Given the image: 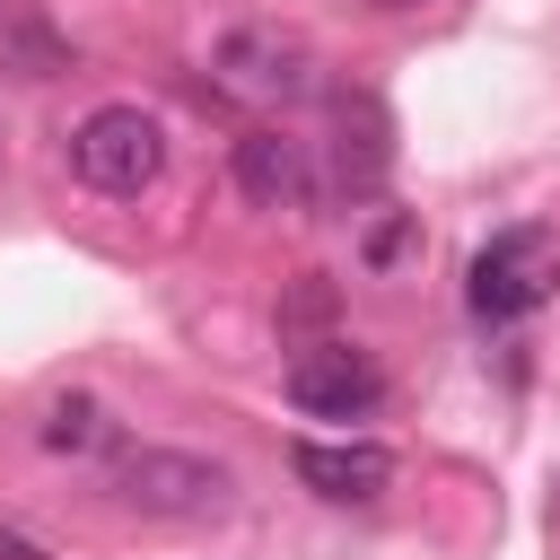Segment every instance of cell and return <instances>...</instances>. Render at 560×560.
<instances>
[{
    "instance_id": "cell-1",
    "label": "cell",
    "mask_w": 560,
    "mask_h": 560,
    "mask_svg": "<svg viewBox=\"0 0 560 560\" xmlns=\"http://www.w3.org/2000/svg\"><path fill=\"white\" fill-rule=\"evenodd\" d=\"M70 175L105 201H131L166 175V122L149 105H96L79 131H70Z\"/></svg>"
},
{
    "instance_id": "cell-2",
    "label": "cell",
    "mask_w": 560,
    "mask_h": 560,
    "mask_svg": "<svg viewBox=\"0 0 560 560\" xmlns=\"http://www.w3.org/2000/svg\"><path fill=\"white\" fill-rule=\"evenodd\" d=\"M210 88L228 105H254V114H280L298 96H315V52L289 35V26H228L210 44Z\"/></svg>"
},
{
    "instance_id": "cell-3",
    "label": "cell",
    "mask_w": 560,
    "mask_h": 560,
    "mask_svg": "<svg viewBox=\"0 0 560 560\" xmlns=\"http://www.w3.org/2000/svg\"><path fill=\"white\" fill-rule=\"evenodd\" d=\"M551 289H560V245H551V228H499V236L472 254V271H464L472 324H525L534 306H551Z\"/></svg>"
},
{
    "instance_id": "cell-4",
    "label": "cell",
    "mask_w": 560,
    "mask_h": 560,
    "mask_svg": "<svg viewBox=\"0 0 560 560\" xmlns=\"http://www.w3.org/2000/svg\"><path fill=\"white\" fill-rule=\"evenodd\" d=\"M114 490H122V508H140V516H210L236 481H228L219 455H192V446H131V455L114 464Z\"/></svg>"
},
{
    "instance_id": "cell-5",
    "label": "cell",
    "mask_w": 560,
    "mask_h": 560,
    "mask_svg": "<svg viewBox=\"0 0 560 560\" xmlns=\"http://www.w3.org/2000/svg\"><path fill=\"white\" fill-rule=\"evenodd\" d=\"M280 385H289V402H298L306 420H368V411L385 402L376 359L350 350V341H315V350H298Z\"/></svg>"
},
{
    "instance_id": "cell-6",
    "label": "cell",
    "mask_w": 560,
    "mask_h": 560,
    "mask_svg": "<svg viewBox=\"0 0 560 560\" xmlns=\"http://www.w3.org/2000/svg\"><path fill=\"white\" fill-rule=\"evenodd\" d=\"M289 472H298L315 499H341V508H359V499H376V490L394 481V455H385V446H368V438H341V446H324V438H298V446H289Z\"/></svg>"
},
{
    "instance_id": "cell-7",
    "label": "cell",
    "mask_w": 560,
    "mask_h": 560,
    "mask_svg": "<svg viewBox=\"0 0 560 560\" xmlns=\"http://www.w3.org/2000/svg\"><path fill=\"white\" fill-rule=\"evenodd\" d=\"M236 184H245L262 210H280V201L306 192V149H298L289 131H245V140H236Z\"/></svg>"
},
{
    "instance_id": "cell-8",
    "label": "cell",
    "mask_w": 560,
    "mask_h": 560,
    "mask_svg": "<svg viewBox=\"0 0 560 560\" xmlns=\"http://www.w3.org/2000/svg\"><path fill=\"white\" fill-rule=\"evenodd\" d=\"M0 70H9V79H52V70H70L61 26H52L44 9L9 0V9H0Z\"/></svg>"
},
{
    "instance_id": "cell-9",
    "label": "cell",
    "mask_w": 560,
    "mask_h": 560,
    "mask_svg": "<svg viewBox=\"0 0 560 560\" xmlns=\"http://www.w3.org/2000/svg\"><path fill=\"white\" fill-rule=\"evenodd\" d=\"M35 438H44L52 455H88V446H105V402H96V394H52Z\"/></svg>"
},
{
    "instance_id": "cell-10",
    "label": "cell",
    "mask_w": 560,
    "mask_h": 560,
    "mask_svg": "<svg viewBox=\"0 0 560 560\" xmlns=\"http://www.w3.org/2000/svg\"><path fill=\"white\" fill-rule=\"evenodd\" d=\"M402 245H411V219H376V228H368V262H376V271L402 262Z\"/></svg>"
},
{
    "instance_id": "cell-11",
    "label": "cell",
    "mask_w": 560,
    "mask_h": 560,
    "mask_svg": "<svg viewBox=\"0 0 560 560\" xmlns=\"http://www.w3.org/2000/svg\"><path fill=\"white\" fill-rule=\"evenodd\" d=\"M0 560H52V551H35V542H26L18 525H0Z\"/></svg>"
},
{
    "instance_id": "cell-12",
    "label": "cell",
    "mask_w": 560,
    "mask_h": 560,
    "mask_svg": "<svg viewBox=\"0 0 560 560\" xmlns=\"http://www.w3.org/2000/svg\"><path fill=\"white\" fill-rule=\"evenodd\" d=\"M368 9H429V0H368Z\"/></svg>"
},
{
    "instance_id": "cell-13",
    "label": "cell",
    "mask_w": 560,
    "mask_h": 560,
    "mask_svg": "<svg viewBox=\"0 0 560 560\" xmlns=\"http://www.w3.org/2000/svg\"><path fill=\"white\" fill-rule=\"evenodd\" d=\"M551 534H560V499H551Z\"/></svg>"
}]
</instances>
